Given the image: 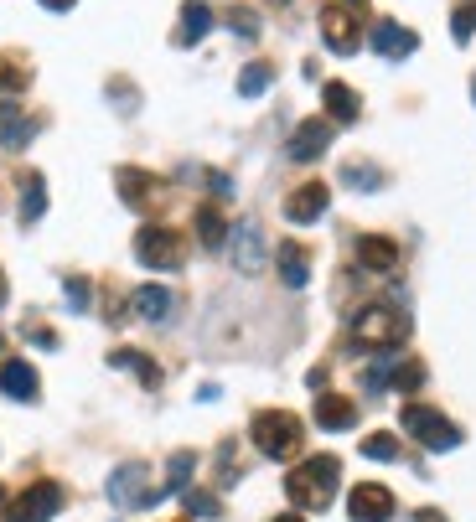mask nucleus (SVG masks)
I'll list each match as a JSON object with an SVG mask.
<instances>
[{"mask_svg": "<svg viewBox=\"0 0 476 522\" xmlns=\"http://www.w3.org/2000/svg\"><path fill=\"white\" fill-rule=\"evenodd\" d=\"M347 6H357V0H347Z\"/></svg>", "mask_w": 476, "mask_h": 522, "instance_id": "c03bdc74", "label": "nucleus"}, {"mask_svg": "<svg viewBox=\"0 0 476 522\" xmlns=\"http://www.w3.org/2000/svg\"><path fill=\"white\" fill-rule=\"evenodd\" d=\"M109 99H114L119 109H135V94H130V88H109Z\"/></svg>", "mask_w": 476, "mask_h": 522, "instance_id": "e433bc0d", "label": "nucleus"}, {"mask_svg": "<svg viewBox=\"0 0 476 522\" xmlns=\"http://www.w3.org/2000/svg\"><path fill=\"white\" fill-rule=\"evenodd\" d=\"M135 259L145 264V269H182V233L176 228H166V223H145L140 233H135Z\"/></svg>", "mask_w": 476, "mask_h": 522, "instance_id": "20e7f679", "label": "nucleus"}, {"mask_svg": "<svg viewBox=\"0 0 476 522\" xmlns=\"http://www.w3.org/2000/svg\"><path fill=\"white\" fill-rule=\"evenodd\" d=\"M357 269H368V274H394V269H399V243L383 238V233H363V238H357Z\"/></svg>", "mask_w": 476, "mask_h": 522, "instance_id": "f8f14e48", "label": "nucleus"}, {"mask_svg": "<svg viewBox=\"0 0 476 522\" xmlns=\"http://www.w3.org/2000/svg\"><path fill=\"white\" fill-rule=\"evenodd\" d=\"M228 26H233L238 37H259V16L244 11V6H233V11H228Z\"/></svg>", "mask_w": 476, "mask_h": 522, "instance_id": "72a5a7b5", "label": "nucleus"}, {"mask_svg": "<svg viewBox=\"0 0 476 522\" xmlns=\"http://www.w3.org/2000/svg\"><path fill=\"white\" fill-rule=\"evenodd\" d=\"M0 305H6V269H0Z\"/></svg>", "mask_w": 476, "mask_h": 522, "instance_id": "79ce46f5", "label": "nucleus"}, {"mask_svg": "<svg viewBox=\"0 0 476 522\" xmlns=\"http://www.w3.org/2000/svg\"><path fill=\"white\" fill-rule=\"evenodd\" d=\"M192 471H197V455H192V450H182V455H171V466H166V486H161V497H176V491H187V481H192Z\"/></svg>", "mask_w": 476, "mask_h": 522, "instance_id": "cd10ccee", "label": "nucleus"}, {"mask_svg": "<svg viewBox=\"0 0 476 522\" xmlns=\"http://www.w3.org/2000/svg\"><path fill=\"white\" fill-rule=\"evenodd\" d=\"M332 119H306V125L301 130H295L290 135V161H316V156H326V145H332Z\"/></svg>", "mask_w": 476, "mask_h": 522, "instance_id": "ddd939ff", "label": "nucleus"}, {"mask_svg": "<svg viewBox=\"0 0 476 522\" xmlns=\"http://www.w3.org/2000/svg\"><path fill=\"white\" fill-rule=\"evenodd\" d=\"M11 512V497H6V491H0V517H6Z\"/></svg>", "mask_w": 476, "mask_h": 522, "instance_id": "a19ab883", "label": "nucleus"}, {"mask_svg": "<svg viewBox=\"0 0 476 522\" xmlns=\"http://www.w3.org/2000/svg\"><path fill=\"white\" fill-rule=\"evenodd\" d=\"M275 522H306L301 512H285V517H275Z\"/></svg>", "mask_w": 476, "mask_h": 522, "instance_id": "ea45409f", "label": "nucleus"}, {"mask_svg": "<svg viewBox=\"0 0 476 522\" xmlns=\"http://www.w3.org/2000/svg\"><path fill=\"white\" fill-rule=\"evenodd\" d=\"M63 290H68V311H88V305H94V285H88L83 274H68Z\"/></svg>", "mask_w": 476, "mask_h": 522, "instance_id": "7c9ffc66", "label": "nucleus"}, {"mask_svg": "<svg viewBox=\"0 0 476 522\" xmlns=\"http://www.w3.org/2000/svg\"><path fill=\"white\" fill-rule=\"evenodd\" d=\"M0 347H6V336H0Z\"/></svg>", "mask_w": 476, "mask_h": 522, "instance_id": "37998d69", "label": "nucleus"}, {"mask_svg": "<svg viewBox=\"0 0 476 522\" xmlns=\"http://www.w3.org/2000/svg\"><path fill=\"white\" fill-rule=\"evenodd\" d=\"M471 99H476V88H471Z\"/></svg>", "mask_w": 476, "mask_h": 522, "instance_id": "a18cd8bd", "label": "nucleus"}, {"mask_svg": "<svg viewBox=\"0 0 476 522\" xmlns=\"http://www.w3.org/2000/svg\"><path fill=\"white\" fill-rule=\"evenodd\" d=\"M409 336V316L394 311V305H363V311L352 316V342L357 347H399Z\"/></svg>", "mask_w": 476, "mask_h": 522, "instance_id": "7ed1b4c3", "label": "nucleus"}, {"mask_svg": "<svg viewBox=\"0 0 476 522\" xmlns=\"http://www.w3.org/2000/svg\"><path fill=\"white\" fill-rule=\"evenodd\" d=\"M37 119L32 114H21L16 104H0V150H26L37 140Z\"/></svg>", "mask_w": 476, "mask_h": 522, "instance_id": "dca6fc26", "label": "nucleus"}, {"mask_svg": "<svg viewBox=\"0 0 476 522\" xmlns=\"http://www.w3.org/2000/svg\"><path fill=\"white\" fill-rule=\"evenodd\" d=\"M109 367H130V373H135L145 388H156V383H161V367L145 357V352H135V347H114V352H109Z\"/></svg>", "mask_w": 476, "mask_h": 522, "instance_id": "5701e85b", "label": "nucleus"}, {"mask_svg": "<svg viewBox=\"0 0 476 522\" xmlns=\"http://www.w3.org/2000/svg\"><path fill=\"white\" fill-rule=\"evenodd\" d=\"M57 512H63V486H57V481H32L11 502L6 522H52Z\"/></svg>", "mask_w": 476, "mask_h": 522, "instance_id": "0eeeda50", "label": "nucleus"}, {"mask_svg": "<svg viewBox=\"0 0 476 522\" xmlns=\"http://www.w3.org/2000/svg\"><path fill=\"white\" fill-rule=\"evenodd\" d=\"M414 522H445V512L440 507H420V512H414Z\"/></svg>", "mask_w": 476, "mask_h": 522, "instance_id": "4c0bfd02", "label": "nucleus"}, {"mask_svg": "<svg viewBox=\"0 0 476 522\" xmlns=\"http://www.w3.org/2000/svg\"><path fill=\"white\" fill-rule=\"evenodd\" d=\"M420 383H425V367L420 362H399L394 367V388L399 393H420Z\"/></svg>", "mask_w": 476, "mask_h": 522, "instance_id": "473e14b6", "label": "nucleus"}, {"mask_svg": "<svg viewBox=\"0 0 476 522\" xmlns=\"http://www.w3.org/2000/svg\"><path fill=\"white\" fill-rule=\"evenodd\" d=\"M197 238H202V249H223L228 243V228H223L218 207H197Z\"/></svg>", "mask_w": 476, "mask_h": 522, "instance_id": "a878e982", "label": "nucleus"}, {"mask_svg": "<svg viewBox=\"0 0 476 522\" xmlns=\"http://www.w3.org/2000/svg\"><path fill=\"white\" fill-rule=\"evenodd\" d=\"M451 32H456V42H466V37L476 32V6H461V11L451 16Z\"/></svg>", "mask_w": 476, "mask_h": 522, "instance_id": "f704fd0d", "label": "nucleus"}, {"mask_svg": "<svg viewBox=\"0 0 476 522\" xmlns=\"http://www.w3.org/2000/svg\"><path fill=\"white\" fill-rule=\"evenodd\" d=\"M114 187H119V197H125V207H135V212H151V207H156V197L166 192L161 181H156L151 171H140V166H119Z\"/></svg>", "mask_w": 476, "mask_h": 522, "instance_id": "9b49d317", "label": "nucleus"}, {"mask_svg": "<svg viewBox=\"0 0 476 522\" xmlns=\"http://www.w3.org/2000/svg\"><path fill=\"white\" fill-rule=\"evenodd\" d=\"M171 305H176V295H171L166 285H140V290H135V316H140V321H166Z\"/></svg>", "mask_w": 476, "mask_h": 522, "instance_id": "4be33fe9", "label": "nucleus"}, {"mask_svg": "<svg viewBox=\"0 0 476 522\" xmlns=\"http://www.w3.org/2000/svg\"><path fill=\"white\" fill-rule=\"evenodd\" d=\"M280 280H285V290H306V280H311V259H306L301 243H280Z\"/></svg>", "mask_w": 476, "mask_h": 522, "instance_id": "412c9836", "label": "nucleus"}, {"mask_svg": "<svg viewBox=\"0 0 476 522\" xmlns=\"http://www.w3.org/2000/svg\"><path fill=\"white\" fill-rule=\"evenodd\" d=\"M414 47H420V37H414L409 26H399V21H378V26H373V52L389 57V63H404V57H414Z\"/></svg>", "mask_w": 476, "mask_h": 522, "instance_id": "2eb2a0df", "label": "nucleus"}, {"mask_svg": "<svg viewBox=\"0 0 476 522\" xmlns=\"http://www.w3.org/2000/svg\"><path fill=\"white\" fill-rule=\"evenodd\" d=\"M42 212H47V181H42L37 171H26V176H21V223L32 228Z\"/></svg>", "mask_w": 476, "mask_h": 522, "instance_id": "b1692460", "label": "nucleus"}, {"mask_svg": "<svg viewBox=\"0 0 476 522\" xmlns=\"http://www.w3.org/2000/svg\"><path fill=\"white\" fill-rule=\"evenodd\" d=\"M26 342H32V347H42V352H52V347H57V336H52L47 326H37V321H32V326H26Z\"/></svg>", "mask_w": 476, "mask_h": 522, "instance_id": "c9c22d12", "label": "nucleus"}, {"mask_svg": "<svg viewBox=\"0 0 476 522\" xmlns=\"http://www.w3.org/2000/svg\"><path fill=\"white\" fill-rule=\"evenodd\" d=\"M109 502L114 507H156L161 502V491H151V471H145V460H125V466H114Z\"/></svg>", "mask_w": 476, "mask_h": 522, "instance_id": "423d86ee", "label": "nucleus"}, {"mask_svg": "<svg viewBox=\"0 0 476 522\" xmlns=\"http://www.w3.org/2000/svg\"><path fill=\"white\" fill-rule=\"evenodd\" d=\"M21 88H32V63L16 52H0V94H21Z\"/></svg>", "mask_w": 476, "mask_h": 522, "instance_id": "393cba45", "label": "nucleus"}, {"mask_svg": "<svg viewBox=\"0 0 476 522\" xmlns=\"http://www.w3.org/2000/svg\"><path fill=\"white\" fill-rule=\"evenodd\" d=\"M316 424L326 429V435H337V429H352L357 424V404L342 393H321L316 398Z\"/></svg>", "mask_w": 476, "mask_h": 522, "instance_id": "a211bd4d", "label": "nucleus"}, {"mask_svg": "<svg viewBox=\"0 0 476 522\" xmlns=\"http://www.w3.org/2000/svg\"><path fill=\"white\" fill-rule=\"evenodd\" d=\"M182 502H187L192 517H223V502L207 497V491H182Z\"/></svg>", "mask_w": 476, "mask_h": 522, "instance_id": "2f4dec72", "label": "nucleus"}, {"mask_svg": "<svg viewBox=\"0 0 476 522\" xmlns=\"http://www.w3.org/2000/svg\"><path fill=\"white\" fill-rule=\"evenodd\" d=\"M228 249H233V269L238 274H259L264 259H270V243H264V228L254 218H244V223L228 233Z\"/></svg>", "mask_w": 476, "mask_h": 522, "instance_id": "1a4fd4ad", "label": "nucleus"}, {"mask_svg": "<svg viewBox=\"0 0 476 522\" xmlns=\"http://www.w3.org/2000/svg\"><path fill=\"white\" fill-rule=\"evenodd\" d=\"M363 455L378 460V466H389V460H399V435H389V429H378V435H363Z\"/></svg>", "mask_w": 476, "mask_h": 522, "instance_id": "c756f323", "label": "nucleus"}, {"mask_svg": "<svg viewBox=\"0 0 476 522\" xmlns=\"http://www.w3.org/2000/svg\"><path fill=\"white\" fill-rule=\"evenodd\" d=\"M404 429L414 440H420L425 450H456L461 445V429L445 419L440 409H425V404H404Z\"/></svg>", "mask_w": 476, "mask_h": 522, "instance_id": "39448f33", "label": "nucleus"}, {"mask_svg": "<svg viewBox=\"0 0 476 522\" xmlns=\"http://www.w3.org/2000/svg\"><path fill=\"white\" fill-rule=\"evenodd\" d=\"M42 6H47V11H68V6H73V0H42Z\"/></svg>", "mask_w": 476, "mask_h": 522, "instance_id": "58836bf2", "label": "nucleus"}, {"mask_svg": "<svg viewBox=\"0 0 476 522\" xmlns=\"http://www.w3.org/2000/svg\"><path fill=\"white\" fill-rule=\"evenodd\" d=\"M270 83H275V68L270 63H249L244 73H238V94L259 99V94H270Z\"/></svg>", "mask_w": 476, "mask_h": 522, "instance_id": "c85d7f7f", "label": "nucleus"}, {"mask_svg": "<svg viewBox=\"0 0 476 522\" xmlns=\"http://www.w3.org/2000/svg\"><path fill=\"white\" fill-rule=\"evenodd\" d=\"M326 202H332L326 181H306V187H295V192L285 197V218H290V223H316L321 212H326Z\"/></svg>", "mask_w": 476, "mask_h": 522, "instance_id": "4468645a", "label": "nucleus"}, {"mask_svg": "<svg viewBox=\"0 0 476 522\" xmlns=\"http://www.w3.org/2000/svg\"><path fill=\"white\" fill-rule=\"evenodd\" d=\"M321 104H326V119H332V125H352V119L363 114V99H357L347 83H326L321 88Z\"/></svg>", "mask_w": 476, "mask_h": 522, "instance_id": "aec40b11", "label": "nucleus"}, {"mask_svg": "<svg viewBox=\"0 0 476 522\" xmlns=\"http://www.w3.org/2000/svg\"><path fill=\"white\" fill-rule=\"evenodd\" d=\"M337 481H342V460L337 455H311L306 466H295L290 476H285V497L295 502V507H326L337 497Z\"/></svg>", "mask_w": 476, "mask_h": 522, "instance_id": "f257e3e1", "label": "nucleus"}, {"mask_svg": "<svg viewBox=\"0 0 476 522\" xmlns=\"http://www.w3.org/2000/svg\"><path fill=\"white\" fill-rule=\"evenodd\" d=\"M213 11H207V0H187L182 6V26H176V47H197L207 32H213Z\"/></svg>", "mask_w": 476, "mask_h": 522, "instance_id": "6ab92c4d", "label": "nucleus"}, {"mask_svg": "<svg viewBox=\"0 0 476 522\" xmlns=\"http://www.w3.org/2000/svg\"><path fill=\"white\" fill-rule=\"evenodd\" d=\"M383 176L378 166H368V161H352V166H342V187H352V192H378L383 187Z\"/></svg>", "mask_w": 476, "mask_h": 522, "instance_id": "bb28decb", "label": "nucleus"}, {"mask_svg": "<svg viewBox=\"0 0 476 522\" xmlns=\"http://www.w3.org/2000/svg\"><path fill=\"white\" fill-rule=\"evenodd\" d=\"M0 393L16 398V404H32V398H37V373H32V362H21V357L0 362Z\"/></svg>", "mask_w": 476, "mask_h": 522, "instance_id": "f3484780", "label": "nucleus"}, {"mask_svg": "<svg viewBox=\"0 0 476 522\" xmlns=\"http://www.w3.org/2000/svg\"><path fill=\"white\" fill-rule=\"evenodd\" d=\"M321 37L337 57H352L357 47H363V26H357V16L342 6V0H332V6L321 11Z\"/></svg>", "mask_w": 476, "mask_h": 522, "instance_id": "6e6552de", "label": "nucleus"}, {"mask_svg": "<svg viewBox=\"0 0 476 522\" xmlns=\"http://www.w3.org/2000/svg\"><path fill=\"white\" fill-rule=\"evenodd\" d=\"M301 419L295 414H280V409H264V414H254V424H249V440H254V450L264 455V460H290V455H301Z\"/></svg>", "mask_w": 476, "mask_h": 522, "instance_id": "f03ea898", "label": "nucleus"}, {"mask_svg": "<svg viewBox=\"0 0 476 522\" xmlns=\"http://www.w3.org/2000/svg\"><path fill=\"white\" fill-rule=\"evenodd\" d=\"M347 517H352V522H389V517H394V491H389V486H373V481L352 486Z\"/></svg>", "mask_w": 476, "mask_h": 522, "instance_id": "9d476101", "label": "nucleus"}]
</instances>
